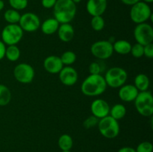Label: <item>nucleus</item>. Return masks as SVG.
<instances>
[{"label":"nucleus","instance_id":"473e14b6","mask_svg":"<svg viewBox=\"0 0 153 152\" xmlns=\"http://www.w3.org/2000/svg\"><path fill=\"white\" fill-rule=\"evenodd\" d=\"M143 56L146 58L152 59L153 58V44L149 43V44L143 46Z\"/></svg>","mask_w":153,"mask_h":152},{"label":"nucleus","instance_id":"c9c22d12","mask_svg":"<svg viewBox=\"0 0 153 152\" xmlns=\"http://www.w3.org/2000/svg\"><path fill=\"white\" fill-rule=\"evenodd\" d=\"M117 152H136V150L134 148L126 146V147H123L120 148Z\"/></svg>","mask_w":153,"mask_h":152},{"label":"nucleus","instance_id":"9d476101","mask_svg":"<svg viewBox=\"0 0 153 152\" xmlns=\"http://www.w3.org/2000/svg\"><path fill=\"white\" fill-rule=\"evenodd\" d=\"M34 69L30 64L22 63L15 66L13 76L18 82L24 84L30 83L34 78Z\"/></svg>","mask_w":153,"mask_h":152},{"label":"nucleus","instance_id":"4468645a","mask_svg":"<svg viewBox=\"0 0 153 152\" xmlns=\"http://www.w3.org/2000/svg\"><path fill=\"white\" fill-rule=\"evenodd\" d=\"M107 0H88L86 10L91 16H102L107 9Z\"/></svg>","mask_w":153,"mask_h":152},{"label":"nucleus","instance_id":"bb28decb","mask_svg":"<svg viewBox=\"0 0 153 152\" xmlns=\"http://www.w3.org/2000/svg\"><path fill=\"white\" fill-rule=\"evenodd\" d=\"M91 25L93 30L96 31H100L105 28V22L102 16H93L91 19Z\"/></svg>","mask_w":153,"mask_h":152},{"label":"nucleus","instance_id":"58836bf2","mask_svg":"<svg viewBox=\"0 0 153 152\" xmlns=\"http://www.w3.org/2000/svg\"><path fill=\"white\" fill-rule=\"evenodd\" d=\"M143 2L146 3V4H149V3H152L153 0H143Z\"/></svg>","mask_w":153,"mask_h":152},{"label":"nucleus","instance_id":"2f4dec72","mask_svg":"<svg viewBox=\"0 0 153 152\" xmlns=\"http://www.w3.org/2000/svg\"><path fill=\"white\" fill-rule=\"evenodd\" d=\"M136 152H152L153 145L150 142H142L135 149Z\"/></svg>","mask_w":153,"mask_h":152},{"label":"nucleus","instance_id":"c85d7f7f","mask_svg":"<svg viewBox=\"0 0 153 152\" xmlns=\"http://www.w3.org/2000/svg\"><path fill=\"white\" fill-rule=\"evenodd\" d=\"M130 53L134 58H140L143 56V46L137 43H135L133 46H131Z\"/></svg>","mask_w":153,"mask_h":152},{"label":"nucleus","instance_id":"72a5a7b5","mask_svg":"<svg viewBox=\"0 0 153 152\" xmlns=\"http://www.w3.org/2000/svg\"><path fill=\"white\" fill-rule=\"evenodd\" d=\"M57 0H41V4L44 8H53Z\"/></svg>","mask_w":153,"mask_h":152},{"label":"nucleus","instance_id":"f257e3e1","mask_svg":"<svg viewBox=\"0 0 153 152\" xmlns=\"http://www.w3.org/2000/svg\"><path fill=\"white\" fill-rule=\"evenodd\" d=\"M104 76L90 74L81 85L82 92L86 96L94 97L102 95L107 89Z\"/></svg>","mask_w":153,"mask_h":152},{"label":"nucleus","instance_id":"f8f14e48","mask_svg":"<svg viewBox=\"0 0 153 152\" xmlns=\"http://www.w3.org/2000/svg\"><path fill=\"white\" fill-rule=\"evenodd\" d=\"M58 74H59L60 81L65 86H73L78 81L79 75L76 69L72 67L71 66H64Z\"/></svg>","mask_w":153,"mask_h":152},{"label":"nucleus","instance_id":"39448f33","mask_svg":"<svg viewBox=\"0 0 153 152\" xmlns=\"http://www.w3.org/2000/svg\"><path fill=\"white\" fill-rule=\"evenodd\" d=\"M104 78L107 86L116 89L125 84L128 78V74L123 68L115 66L106 71Z\"/></svg>","mask_w":153,"mask_h":152},{"label":"nucleus","instance_id":"4be33fe9","mask_svg":"<svg viewBox=\"0 0 153 152\" xmlns=\"http://www.w3.org/2000/svg\"><path fill=\"white\" fill-rule=\"evenodd\" d=\"M58 145L59 146L60 149L62 151H70L73 145V138L69 134H62L59 137V139H58Z\"/></svg>","mask_w":153,"mask_h":152},{"label":"nucleus","instance_id":"7ed1b4c3","mask_svg":"<svg viewBox=\"0 0 153 152\" xmlns=\"http://www.w3.org/2000/svg\"><path fill=\"white\" fill-rule=\"evenodd\" d=\"M134 107L137 113L144 117H149L153 114V97L150 91L139 92L134 100Z\"/></svg>","mask_w":153,"mask_h":152},{"label":"nucleus","instance_id":"412c9836","mask_svg":"<svg viewBox=\"0 0 153 152\" xmlns=\"http://www.w3.org/2000/svg\"><path fill=\"white\" fill-rule=\"evenodd\" d=\"M126 114V108L122 104H116L111 108H110L109 116L117 121L123 119Z\"/></svg>","mask_w":153,"mask_h":152},{"label":"nucleus","instance_id":"423d86ee","mask_svg":"<svg viewBox=\"0 0 153 152\" xmlns=\"http://www.w3.org/2000/svg\"><path fill=\"white\" fill-rule=\"evenodd\" d=\"M129 15L131 21L137 25L146 22L152 17V10L149 4L141 1L131 6Z\"/></svg>","mask_w":153,"mask_h":152},{"label":"nucleus","instance_id":"ea45409f","mask_svg":"<svg viewBox=\"0 0 153 152\" xmlns=\"http://www.w3.org/2000/svg\"><path fill=\"white\" fill-rule=\"evenodd\" d=\"M72 1H73V2H74L75 4H78V3H79V2H80V1H82V0H72Z\"/></svg>","mask_w":153,"mask_h":152},{"label":"nucleus","instance_id":"6e6552de","mask_svg":"<svg viewBox=\"0 0 153 152\" xmlns=\"http://www.w3.org/2000/svg\"><path fill=\"white\" fill-rule=\"evenodd\" d=\"M91 52L93 56L99 60H107L114 53L113 43L108 40H99L93 43L91 47Z\"/></svg>","mask_w":153,"mask_h":152},{"label":"nucleus","instance_id":"20e7f679","mask_svg":"<svg viewBox=\"0 0 153 152\" xmlns=\"http://www.w3.org/2000/svg\"><path fill=\"white\" fill-rule=\"evenodd\" d=\"M97 126L101 135L107 139L116 138L119 135L120 131L118 121L109 115L100 119Z\"/></svg>","mask_w":153,"mask_h":152},{"label":"nucleus","instance_id":"b1692460","mask_svg":"<svg viewBox=\"0 0 153 152\" xmlns=\"http://www.w3.org/2000/svg\"><path fill=\"white\" fill-rule=\"evenodd\" d=\"M21 14L18 10L8 9L4 13V19L8 24H18L20 19Z\"/></svg>","mask_w":153,"mask_h":152},{"label":"nucleus","instance_id":"f03ea898","mask_svg":"<svg viewBox=\"0 0 153 152\" xmlns=\"http://www.w3.org/2000/svg\"><path fill=\"white\" fill-rule=\"evenodd\" d=\"M55 19L60 24L70 23L76 14V4L72 0H57L53 7Z\"/></svg>","mask_w":153,"mask_h":152},{"label":"nucleus","instance_id":"1a4fd4ad","mask_svg":"<svg viewBox=\"0 0 153 152\" xmlns=\"http://www.w3.org/2000/svg\"><path fill=\"white\" fill-rule=\"evenodd\" d=\"M134 37L137 43L143 46L152 43L153 28L152 25L147 22L137 24L134 29Z\"/></svg>","mask_w":153,"mask_h":152},{"label":"nucleus","instance_id":"c756f323","mask_svg":"<svg viewBox=\"0 0 153 152\" xmlns=\"http://www.w3.org/2000/svg\"><path fill=\"white\" fill-rule=\"evenodd\" d=\"M103 66L100 62H92L89 66V72L92 75H101L103 72Z\"/></svg>","mask_w":153,"mask_h":152},{"label":"nucleus","instance_id":"9b49d317","mask_svg":"<svg viewBox=\"0 0 153 152\" xmlns=\"http://www.w3.org/2000/svg\"><path fill=\"white\" fill-rule=\"evenodd\" d=\"M40 19L37 14L28 12L21 15L18 25L23 31L34 32L40 28Z\"/></svg>","mask_w":153,"mask_h":152},{"label":"nucleus","instance_id":"dca6fc26","mask_svg":"<svg viewBox=\"0 0 153 152\" xmlns=\"http://www.w3.org/2000/svg\"><path fill=\"white\" fill-rule=\"evenodd\" d=\"M139 91L134 84H124L120 87L118 95L124 102H131L135 100Z\"/></svg>","mask_w":153,"mask_h":152},{"label":"nucleus","instance_id":"393cba45","mask_svg":"<svg viewBox=\"0 0 153 152\" xmlns=\"http://www.w3.org/2000/svg\"><path fill=\"white\" fill-rule=\"evenodd\" d=\"M20 50L19 48L16 46V45H12L6 47L5 57L8 61L11 62H15L18 61L20 57Z\"/></svg>","mask_w":153,"mask_h":152},{"label":"nucleus","instance_id":"2eb2a0df","mask_svg":"<svg viewBox=\"0 0 153 152\" xmlns=\"http://www.w3.org/2000/svg\"><path fill=\"white\" fill-rule=\"evenodd\" d=\"M43 67L47 72L50 74H58L64 67L60 57L50 55L43 61Z\"/></svg>","mask_w":153,"mask_h":152},{"label":"nucleus","instance_id":"f704fd0d","mask_svg":"<svg viewBox=\"0 0 153 152\" xmlns=\"http://www.w3.org/2000/svg\"><path fill=\"white\" fill-rule=\"evenodd\" d=\"M5 52L6 45L1 40H0V61L5 57Z\"/></svg>","mask_w":153,"mask_h":152},{"label":"nucleus","instance_id":"a211bd4d","mask_svg":"<svg viewBox=\"0 0 153 152\" xmlns=\"http://www.w3.org/2000/svg\"><path fill=\"white\" fill-rule=\"evenodd\" d=\"M60 23L55 18H49L40 24L41 31L46 35H52L58 31Z\"/></svg>","mask_w":153,"mask_h":152},{"label":"nucleus","instance_id":"0eeeda50","mask_svg":"<svg viewBox=\"0 0 153 152\" xmlns=\"http://www.w3.org/2000/svg\"><path fill=\"white\" fill-rule=\"evenodd\" d=\"M23 32L18 24H8L1 31V41L7 46L16 45L22 40Z\"/></svg>","mask_w":153,"mask_h":152},{"label":"nucleus","instance_id":"a878e982","mask_svg":"<svg viewBox=\"0 0 153 152\" xmlns=\"http://www.w3.org/2000/svg\"><path fill=\"white\" fill-rule=\"evenodd\" d=\"M64 66H71L76 61V55L73 51H66L60 57Z\"/></svg>","mask_w":153,"mask_h":152},{"label":"nucleus","instance_id":"aec40b11","mask_svg":"<svg viewBox=\"0 0 153 152\" xmlns=\"http://www.w3.org/2000/svg\"><path fill=\"white\" fill-rule=\"evenodd\" d=\"M131 44L126 40H119L113 43L114 52L121 55H126L130 53Z\"/></svg>","mask_w":153,"mask_h":152},{"label":"nucleus","instance_id":"ddd939ff","mask_svg":"<svg viewBox=\"0 0 153 152\" xmlns=\"http://www.w3.org/2000/svg\"><path fill=\"white\" fill-rule=\"evenodd\" d=\"M110 108L108 103L102 98L94 100L91 104V113L99 119L108 116Z\"/></svg>","mask_w":153,"mask_h":152},{"label":"nucleus","instance_id":"f3484780","mask_svg":"<svg viewBox=\"0 0 153 152\" xmlns=\"http://www.w3.org/2000/svg\"><path fill=\"white\" fill-rule=\"evenodd\" d=\"M57 32L59 39L64 43L71 41L75 35V30L70 23L60 24Z\"/></svg>","mask_w":153,"mask_h":152},{"label":"nucleus","instance_id":"4c0bfd02","mask_svg":"<svg viewBox=\"0 0 153 152\" xmlns=\"http://www.w3.org/2000/svg\"><path fill=\"white\" fill-rule=\"evenodd\" d=\"M4 7V1H3L2 0H0V11H1V10H3Z\"/></svg>","mask_w":153,"mask_h":152},{"label":"nucleus","instance_id":"6ab92c4d","mask_svg":"<svg viewBox=\"0 0 153 152\" xmlns=\"http://www.w3.org/2000/svg\"><path fill=\"white\" fill-rule=\"evenodd\" d=\"M134 85L137 88L139 92H143V91L148 90L150 85V80L149 77L146 74L140 73L137 75L134 78Z\"/></svg>","mask_w":153,"mask_h":152},{"label":"nucleus","instance_id":"5701e85b","mask_svg":"<svg viewBox=\"0 0 153 152\" xmlns=\"http://www.w3.org/2000/svg\"><path fill=\"white\" fill-rule=\"evenodd\" d=\"M11 100V92L7 86L0 83V106H6Z\"/></svg>","mask_w":153,"mask_h":152},{"label":"nucleus","instance_id":"a19ab883","mask_svg":"<svg viewBox=\"0 0 153 152\" xmlns=\"http://www.w3.org/2000/svg\"><path fill=\"white\" fill-rule=\"evenodd\" d=\"M61 152H71L70 151H61Z\"/></svg>","mask_w":153,"mask_h":152},{"label":"nucleus","instance_id":"e433bc0d","mask_svg":"<svg viewBox=\"0 0 153 152\" xmlns=\"http://www.w3.org/2000/svg\"><path fill=\"white\" fill-rule=\"evenodd\" d=\"M121 2L123 3L126 5H130L132 6L133 4H136L137 2L140 1V0H120Z\"/></svg>","mask_w":153,"mask_h":152},{"label":"nucleus","instance_id":"7c9ffc66","mask_svg":"<svg viewBox=\"0 0 153 152\" xmlns=\"http://www.w3.org/2000/svg\"><path fill=\"white\" fill-rule=\"evenodd\" d=\"M100 119L98 118L95 117L94 116H91L87 118L83 122V127L85 129H91V128H94V127L97 126L98 122Z\"/></svg>","mask_w":153,"mask_h":152},{"label":"nucleus","instance_id":"cd10ccee","mask_svg":"<svg viewBox=\"0 0 153 152\" xmlns=\"http://www.w3.org/2000/svg\"><path fill=\"white\" fill-rule=\"evenodd\" d=\"M8 2L12 8L18 11L25 9L28 4V0H8Z\"/></svg>","mask_w":153,"mask_h":152}]
</instances>
